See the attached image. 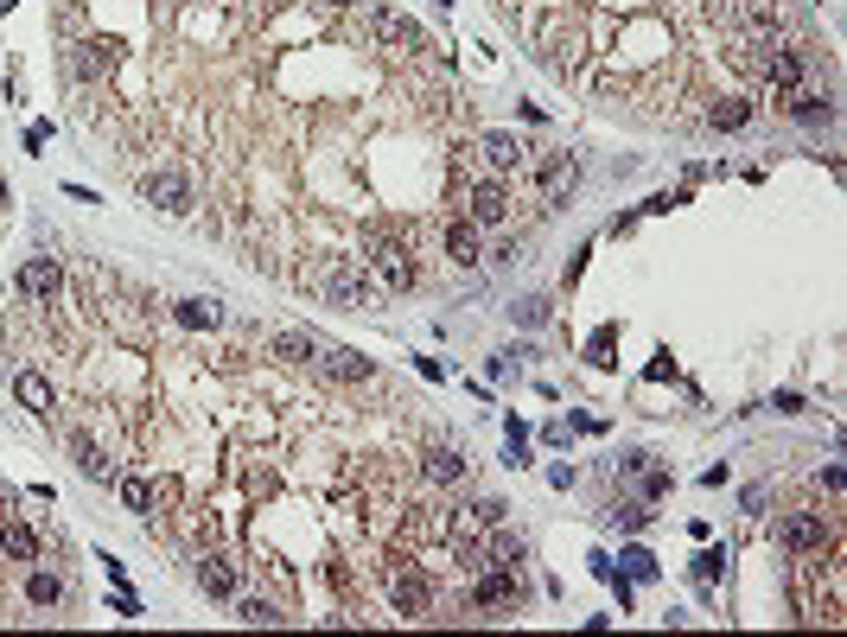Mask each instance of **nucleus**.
<instances>
[{
	"instance_id": "1",
	"label": "nucleus",
	"mask_w": 847,
	"mask_h": 637,
	"mask_svg": "<svg viewBox=\"0 0 847 637\" xmlns=\"http://www.w3.org/2000/svg\"><path fill=\"white\" fill-rule=\"evenodd\" d=\"M300 281L313 287L319 300H332V306H344V313H363V306L376 300V281H370V268H357L351 255H325V262H313V268H300Z\"/></svg>"
},
{
	"instance_id": "2",
	"label": "nucleus",
	"mask_w": 847,
	"mask_h": 637,
	"mask_svg": "<svg viewBox=\"0 0 847 637\" xmlns=\"http://www.w3.org/2000/svg\"><path fill=\"white\" fill-rule=\"evenodd\" d=\"M363 262H370V274L389 287V294H408V287H414V255H408L402 236L370 230V255H363Z\"/></svg>"
},
{
	"instance_id": "3",
	"label": "nucleus",
	"mask_w": 847,
	"mask_h": 637,
	"mask_svg": "<svg viewBox=\"0 0 847 637\" xmlns=\"http://www.w3.org/2000/svg\"><path fill=\"white\" fill-rule=\"evenodd\" d=\"M141 198L153 204V211H166V217H192V211H198V192H192V179H185L179 166L147 172V179H141Z\"/></svg>"
},
{
	"instance_id": "4",
	"label": "nucleus",
	"mask_w": 847,
	"mask_h": 637,
	"mask_svg": "<svg viewBox=\"0 0 847 637\" xmlns=\"http://www.w3.org/2000/svg\"><path fill=\"white\" fill-rule=\"evenodd\" d=\"M58 58H64V71H71L77 83H102V77H115L121 45H115V39H71Z\"/></svg>"
},
{
	"instance_id": "5",
	"label": "nucleus",
	"mask_w": 847,
	"mask_h": 637,
	"mask_svg": "<svg viewBox=\"0 0 847 637\" xmlns=\"http://www.w3.org/2000/svg\"><path fill=\"white\" fill-rule=\"evenodd\" d=\"M319 376H332V383H370L376 376V364L370 357H357V351H344V344H319L313 338V357H306Z\"/></svg>"
},
{
	"instance_id": "6",
	"label": "nucleus",
	"mask_w": 847,
	"mask_h": 637,
	"mask_svg": "<svg viewBox=\"0 0 847 637\" xmlns=\"http://www.w3.org/2000/svg\"><path fill=\"white\" fill-rule=\"evenodd\" d=\"M389 599H395L402 618H421L427 606H434V587H427V574H414V567H395V574H389Z\"/></svg>"
},
{
	"instance_id": "7",
	"label": "nucleus",
	"mask_w": 847,
	"mask_h": 637,
	"mask_svg": "<svg viewBox=\"0 0 847 637\" xmlns=\"http://www.w3.org/2000/svg\"><path fill=\"white\" fill-rule=\"evenodd\" d=\"M20 294H26V300H39V306H58V294H64V268L51 262V255L26 262V268H20Z\"/></svg>"
},
{
	"instance_id": "8",
	"label": "nucleus",
	"mask_w": 847,
	"mask_h": 637,
	"mask_svg": "<svg viewBox=\"0 0 847 637\" xmlns=\"http://www.w3.org/2000/svg\"><path fill=\"white\" fill-rule=\"evenodd\" d=\"M478 160H484V172H491V179H504V172H516L529 160V147L516 141V134H484L478 141Z\"/></svg>"
},
{
	"instance_id": "9",
	"label": "nucleus",
	"mask_w": 847,
	"mask_h": 637,
	"mask_svg": "<svg viewBox=\"0 0 847 637\" xmlns=\"http://www.w3.org/2000/svg\"><path fill=\"white\" fill-rule=\"evenodd\" d=\"M535 179H542V198H548V211H555V204H567V192H574L580 166L567 160V153H548V160L535 166Z\"/></svg>"
},
{
	"instance_id": "10",
	"label": "nucleus",
	"mask_w": 847,
	"mask_h": 637,
	"mask_svg": "<svg viewBox=\"0 0 847 637\" xmlns=\"http://www.w3.org/2000/svg\"><path fill=\"white\" fill-rule=\"evenodd\" d=\"M777 542H784L790 555H822V516H784V523H777Z\"/></svg>"
},
{
	"instance_id": "11",
	"label": "nucleus",
	"mask_w": 847,
	"mask_h": 637,
	"mask_svg": "<svg viewBox=\"0 0 847 637\" xmlns=\"http://www.w3.org/2000/svg\"><path fill=\"white\" fill-rule=\"evenodd\" d=\"M504 217H510L504 179H478V185H472V223H504Z\"/></svg>"
},
{
	"instance_id": "12",
	"label": "nucleus",
	"mask_w": 847,
	"mask_h": 637,
	"mask_svg": "<svg viewBox=\"0 0 847 637\" xmlns=\"http://www.w3.org/2000/svg\"><path fill=\"white\" fill-rule=\"evenodd\" d=\"M421 472L434 478V485H459V478H465V453H453V446H427Z\"/></svg>"
},
{
	"instance_id": "13",
	"label": "nucleus",
	"mask_w": 847,
	"mask_h": 637,
	"mask_svg": "<svg viewBox=\"0 0 847 637\" xmlns=\"http://www.w3.org/2000/svg\"><path fill=\"white\" fill-rule=\"evenodd\" d=\"M71 453H77V466H83V478H90V485H115V459L102 453L96 440H83V434H77V440H71Z\"/></svg>"
},
{
	"instance_id": "14",
	"label": "nucleus",
	"mask_w": 847,
	"mask_h": 637,
	"mask_svg": "<svg viewBox=\"0 0 847 637\" xmlns=\"http://www.w3.org/2000/svg\"><path fill=\"white\" fill-rule=\"evenodd\" d=\"M478 606H510L516 599V567H491V574H478Z\"/></svg>"
},
{
	"instance_id": "15",
	"label": "nucleus",
	"mask_w": 847,
	"mask_h": 637,
	"mask_svg": "<svg viewBox=\"0 0 847 637\" xmlns=\"http://www.w3.org/2000/svg\"><path fill=\"white\" fill-rule=\"evenodd\" d=\"M172 319H179L185 332H211V325H223V306L217 300H179V306H172Z\"/></svg>"
},
{
	"instance_id": "16",
	"label": "nucleus",
	"mask_w": 847,
	"mask_h": 637,
	"mask_svg": "<svg viewBox=\"0 0 847 637\" xmlns=\"http://www.w3.org/2000/svg\"><path fill=\"white\" fill-rule=\"evenodd\" d=\"M446 255H453L459 268H472L478 255H484L478 249V223H446Z\"/></svg>"
},
{
	"instance_id": "17",
	"label": "nucleus",
	"mask_w": 847,
	"mask_h": 637,
	"mask_svg": "<svg viewBox=\"0 0 847 637\" xmlns=\"http://www.w3.org/2000/svg\"><path fill=\"white\" fill-rule=\"evenodd\" d=\"M13 395H20L32 415H51V383H45L39 370H20V376H13Z\"/></svg>"
},
{
	"instance_id": "18",
	"label": "nucleus",
	"mask_w": 847,
	"mask_h": 637,
	"mask_svg": "<svg viewBox=\"0 0 847 637\" xmlns=\"http://www.w3.org/2000/svg\"><path fill=\"white\" fill-rule=\"evenodd\" d=\"M765 77L777 83V90H797V83H803V58H797V51H784V45H777L771 58H765Z\"/></svg>"
},
{
	"instance_id": "19",
	"label": "nucleus",
	"mask_w": 847,
	"mask_h": 637,
	"mask_svg": "<svg viewBox=\"0 0 847 637\" xmlns=\"http://www.w3.org/2000/svg\"><path fill=\"white\" fill-rule=\"evenodd\" d=\"M0 548H7L13 561H32V555H39V536H32L20 516H7V523H0Z\"/></svg>"
},
{
	"instance_id": "20",
	"label": "nucleus",
	"mask_w": 847,
	"mask_h": 637,
	"mask_svg": "<svg viewBox=\"0 0 847 637\" xmlns=\"http://www.w3.org/2000/svg\"><path fill=\"white\" fill-rule=\"evenodd\" d=\"M198 587L211 593V599H230V593H236V574H230L217 555H204V561H198Z\"/></svg>"
},
{
	"instance_id": "21",
	"label": "nucleus",
	"mask_w": 847,
	"mask_h": 637,
	"mask_svg": "<svg viewBox=\"0 0 847 637\" xmlns=\"http://www.w3.org/2000/svg\"><path fill=\"white\" fill-rule=\"evenodd\" d=\"M268 351L281 357V364H306V357H313V332H274Z\"/></svg>"
},
{
	"instance_id": "22",
	"label": "nucleus",
	"mask_w": 847,
	"mask_h": 637,
	"mask_svg": "<svg viewBox=\"0 0 847 637\" xmlns=\"http://www.w3.org/2000/svg\"><path fill=\"white\" fill-rule=\"evenodd\" d=\"M752 122V102H739V96H726L707 109V128H746Z\"/></svg>"
},
{
	"instance_id": "23",
	"label": "nucleus",
	"mask_w": 847,
	"mask_h": 637,
	"mask_svg": "<svg viewBox=\"0 0 847 637\" xmlns=\"http://www.w3.org/2000/svg\"><path fill=\"white\" fill-rule=\"evenodd\" d=\"M64 593H71V587H64L58 574H32V580H26V599H32V606H64Z\"/></svg>"
},
{
	"instance_id": "24",
	"label": "nucleus",
	"mask_w": 847,
	"mask_h": 637,
	"mask_svg": "<svg viewBox=\"0 0 847 637\" xmlns=\"http://www.w3.org/2000/svg\"><path fill=\"white\" fill-rule=\"evenodd\" d=\"M115 491H121V504H128V510H153V485H147V478L115 472Z\"/></svg>"
},
{
	"instance_id": "25",
	"label": "nucleus",
	"mask_w": 847,
	"mask_h": 637,
	"mask_svg": "<svg viewBox=\"0 0 847 637\" xmlns=\"http://www.w3.org/2000/svg\"><path fill=\"white\" fill-rule=\"evenodd\" d=\"M236 618L242 625H281V612H274L268 599H236Z\"/></svg>"
},
{
	"instance_id": "26",
	"label": "nucleus",
	"mask_w": 847,
	"mask_h": 637,
	"mask_svg": "<svg viewBox=\"0 0 847 637\" xmlns=\"http://www.w3.org/2000/svg\"><path fill=\"white\" fill-rule=\"evenodd\" d=\"M510 319H516V325H542V319H548V300H542V294L516 300V306H510Z\"/></svg>"
},
{
	"instance_id": "27",
	"label": "nucleus",
	"mask_w": 847,
	"mask_h": 637,
	"mask_svg": "<svg viewBox=\"0 0 847 637\" xmlns=\"http://www.w3.org/2000/svg\"><path fill=\"white\" fill-rule=\"evenodd\" d=\"M790 115H803V122H809V115H828V102L816 90H790Z\"/></svg>"
},
{
	"instance_id": "28",
	"label": "nucleus",
	"mask_w": 847,
	"mask_h": 637,
	"mask_svg": "<svg viewBox=\"0 0 847 637\" xmlns=\"http://www.w3.org/2000/svg\"><path fill=\"white\" fill-rule=\"evenodd\" d=\"M625 567H631V574H637V580H650V574H656V561L644 555V548H625Z\"/></svg>"
},
{
	"instance_id": "29",
	"label": "nucleus",
	"mask_w": 847,
	"mask_h": 637,
	"mask_svg": "<svg viewBox=\"0 0 847 637\" xmlns=\"http://www.w3.org/2000/svg\"><path fill=\"white\" fill-rule=\"evenodd\" d=\"M771 408H777V415H803V395H790V389H777V395H771Z\"/></svg>"
},
{
	"instance_id": "30",
	"label": "nucleus",
	"mask_w": 847,
	"mask_h": 637,
	"mask_svg": "<svg viewBox=\"0 0 847 637\" xmlns=\"http://www.w3.org/2000/svg\"><path fill=\"white\" fill-rule=\"evenodd\" d=\"M720 567H726V548H707V555H701V574H707V580H714V574H720Z\"/></svg>"
},
{
	"instance_id": "31",
	"label": "nucleus",
	"mask_w": 847,
	"mask_h": 637,
	"mask_svg": "<svg viewBox=\"0 0 847 637\" xmlns=\"http://www.w3.org/2000/svg\"><path fill=\"white\" fill-rule=\"evenodd\" d=\"M325 7H370V0H325Z\"/></svg>"
},
{
	"instance_id": "32",
	"label": "nucleus",
	"mask_w": 847,
	"mask_h": 637,
	"mask_svg": "<svg viewBox=\"0 0 847 637\" xmlns=\"http://www.w3.org/2000/svg\"><path fill=\"white\" fill-rule=\"evenodd\" d=\"M7 204H13V192H7V179H0V211H7Z\"/></svg>"
}]
</instances>
